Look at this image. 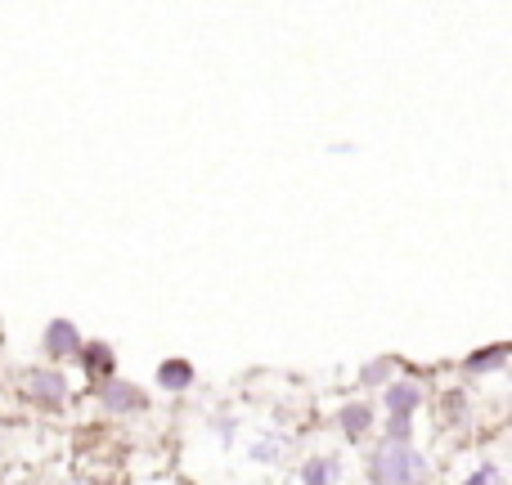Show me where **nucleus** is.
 <instances>
[{"mask_svg":"<svg viewBox=\"0 0 512 485\" xmlns=\"http://www.w3.org/2000/svg\"><path fill=\"white\" fill-rule=\"evenodd\" d=\"M423 459L409 450V441H387L369 463L373 485H418L423 481Z\"/></svg>","mask_w":512,"mask_h":485,"instance_id":"nucleus-1","label":"nucleus"},{"mask_svg":"<svg viewBox=\"0 0 512 485\" xmlns=\"http://www.w3.org/2000/svg\"><path fill=\"white\" fill-rule=\"evenodd\" d=\"M104 405L117 409V414H135V409H144V396L135 387H126V382H108V387H104Z\"/></svg>","mask_w":512,"mask_h":485,"instance_id":"nucleus-2","label":"nucleus"},{"mask_svg":"<svg viewBox=\"0 0 512 485\" xmlns=\"http://www.w3.org/2000/svg\"><path fill=\"white\" fill-rule=\"evenodd\" d=\"M45 346H50L54 355H72L81 346V337H77V328H72L68 319H54V324L45 328Z\"/></svg>","mask_w":512,"mask_h":485,"instance_id":"nucleus-3","label":"nucleus"},{"mask_svg":"<svg viewBox=\"0 0 512 485\" xmlns=\"http://www.w3.org/2000/svg\"><path fill=\"white\" fill-rule=\"evenodd\" d=\"M32 382V396L45 400V405H63V378L59 373H27Z\"/></svg>","mask_w":512,"mask_h":485,"instance_id":"nucleus-4","label":"nucleus"},{"mask_svg":"<svg viewBox=\"0 0 512 485\" xmlns=\"http://www.w3.org/2000/svg\"><path fill=\"white\" fill-rule=\"evenodd\" d=\"M158 382H162V387H171V391H180V387H189V382H194V369H189L185 360H167L158 369Z\"/></svg>","mask_w":512,"mask_h":485,"instance_id":"nucleus-5","label":"nucleus"},{"mask_svg":"<svg viewBox=\"0 0 512 485\" xmlns=\"http://www.w3.org/2000/svg\"><path fill=\"white\" fill-rule=\"evenodd\" d=\"M387 400H391V409H396V418H409V409L423 400V391H418L414 382H400V387H391Z\"/></svg>","mask_w":512,"mask_h":485,"instance_id":"nucleus-6","label":"nucleus"},{"mask_svg":"<svg viewBox=\"0 0 512 485\" xmlns=\"http://www.w3.org/2000/svg\"><path fill=\"white\" fill-rule=\"evenodd\" d=\"M369 405H346L342 409V427H346V436H360L364 427H369Z\"/></svg>","mask_w":512,"mask_h":485,"instance_id":"nucleus-7","label":"nucleus"},{"mask_svg":"<svg viewBox=\"0 0 512 485\" xmlns=\"http://www.w3.org/2000/svg\"><path fill=\"white\" fill-rule=\"evenodd\" d=\"M333 481H337V463L319 459V463H310L306 468V485H333Z\"/></svg>","mask_w":512,"mask_h":485,"instance_id":"nucleus-8","label":"nucleus"},{"mask_svg":"<svg viewBox=\"0 0 512 485\" xmlns=\"http://www.w3.org/2000/svg\"><path fill=\"white\" fill-rule=\"evenodd\" d=\"M504 355H508V346H495V351H486V355H472L468 369H495V364H504Z\"/></svg>","mask_w":512,"mask_h":485,"instance_id":"nucleus-9","label":"nucleus"},{"mask_svg":"<svg viewBox=\"0 0 512 485\" xmlns=\"http://www.w3.org/2000/svg\"><path fill=\"white\" fill-rule=\"evenodd\" d=\"M463 485H499V472H495V468H481L477 477H468Z\"/></svg>","mask_w":512,"mask_h":485,"instance_id":"nucleus-10","label":"nucleus"}]
</instances>
